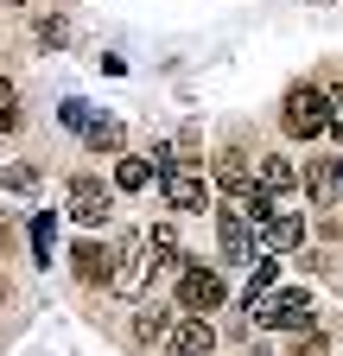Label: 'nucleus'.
I'll use <instances>...</instances> for the list:
<instances>
[{
  "label": "nucleus",
  "mask_w": 343,
  "mask_h": 356,
  "mask_svg": "<svg viewBox=\"0 0 343 356\" xmlns=\"http://www.w3.org/2000/svg\"><path fill=\"white\" fill-rule=\"evenodd\" d=\"M280 127L292 140H318L331 127V89H312V83H292L286 102H280Z\"/></svg>",
  "instance_id": "nucleus-1"
},
{
  "label": "nucleus",
  "mask_w": 343,
  "mask_h": 356,
  "mask_svg": "<svg viewBox=\"0 0 343 356\" xmlns=\"http://www.w3.org/2000/svg\"><path fill=\"white\" fill-rule=\"evenodd\" d=\"M64 210H70V222H83V229H102V222L115 216V191L102 185L96 172H76L70 191H64Z\"/></svg>",
  "instance_id": "nucleus-2"
},
{
  "label": "nucleus",
  "mask_w": 343,
  "mask_h": 356,
  "mask_svg": "<svg viewBox=\"0 0 343 356\" xmlns=\"http://www.w3.org/2000/svg\"><path fill=\"white\" fill-rule=\"evenodd\" d=\"M254 318L274 325V331H312L318 312H312V293L306 286H280V293H267L261 305H254Z\"/></svg>",
  "instance_id": "nucleus-3"
},
{
  "label": "nucleus",
  "mask_w": 343,
  "mask_h": 356,
  "mask_svg": "<svg viewBox=\"0 0 343 356\" xmlns=\"http://www.w3.org/2000/svg\"><path fill=\"white\" fill-rule=\"evenodd\" d=\"M159 191H165V204H172V210H185V216L210 210V178H203L197 165H185V159L159 172Z\"/></svg>",
  "instance_id": "nucleus-4"
},
{
  "label": "nucleus",
  "mask_w": 343,
  "mask_h": 356,
  "mask_svg": "<svg viewBox=\"0 0 343 356\" xmlns=\"http://www.w3.org/2000/svg\"><path fill=\"white\" fill-rule=\"evenodd\" d=\"M165 356H217V325H210V312H185V318L165 331Z\"/></svg>",
  "instance_id": "nucleus-5"
},
{
  "label": "nucleus",
  "mask_w": 343,
  "mask_h": 356,
  "mask_svg": "<svg viewBox=\"0 0 343 356\" xmlns=\"http://www.w3.org/2000/svg\"><path fill=\"white\" fill-rule=\"evenodd\" d=\"M223 299H229V286L217 267H185L178 274V312H217Z\"/></svg>",
  "instance_id": "nucleus-6"
},
{
  "label": "nucleus",
  "mask_w": 343,
  "mask_h": 356,
  "mask_svg": "<svg viewBox=\"0 0 343 356\" xmlns=\"http://www.w3.org/2000/svg\"><path fill=\"white\" fill-rule=\"evenodd\" d=\"M147 274H153V248H147V236H127V248H121V267L108 274V293H121V299H140Z\"/></svg>",
  "instance_id": "nucleus-7"
},
{
  "label": "nucleus",
  "mask_w": 343,
  "mask_h": 356,
  "mask_svg": "<svg viewBox=\"0 0 343 356\" xmlns=\"http://www.w3.org/2000/svg\"><path fill=\"white\" fill-rule=\"evenodd\" d=\"M217 242H223V261H254V222H248L242 197H229L217 210Z\"/></svg>",
  "instance_id": "nucleus-8"
},
{
  "label": "nucleus",
  "mask_w": 343,
  "mask_h": 356,
  "mask_svg": "<svg viewBox=\"0 0 343 356\" xmlns=\"http://www.w3.org/2000/svg\"><path fill=\"white\" fill-rule=\"evenodd\" d=\"M254 185H261V191H274V197H286V191H299V185H306V172H299L286 153H261V159H254Z\"/></svg>",
  "instance_id": "nucleus-9"
},
{
  "label": "nucleus",
  "mask_w": 343,
  "mask_h": 356,
  "mask_svg": "<svg viewBox=\"0 0 343 356\" xmlns=\"http://www.w3.org/2000/svg\"><path fill=\"white\" fill-rule=\"evenodd\" d=\"M299 242H306V216L274 210V216L261 222V248H267V254H286V248H299Z\"/></svg>",
  "instance_id": "nucleus-10"
},
{
  "label": "nucleus",
  "mask_w": 343,
  "mask_h": 356,
  "mask_svg": "<svg viewBox=\"0 0 343 356\" xmlns=\"http://www.w3.org/2000/svg\"><path fill=\"white\" fill-rule=\"evenodd\" d=\"M217 191H229V197H248V191H254V165H248V153H235V147L217 153Z\"/></svg>",
  "instance_id": "nucleus-11"
},
{
  "label": "nucleus",
  "mask_w": 343,
  "mask_h": 356,
  "mask_svg": "<svg viewBox=\"0 0 343 356\" xmlns=\"http://www.w3.org/2000/svg\"><path fill=\"white\" fill-rule=\"evenodd\" d=\"M70 261H76V280H83V286H108V274H115V267H108L115 254H108L102 242H76Z\"/></svg>",
  "instance_id": "nucleus-12"
},
{
  "label": "nucleus",
  "mask_w": 343,
  "mask_h": 356,
  "mask_svg": "<svg viewBox=\"0 0 343 356\" xmlns=\"http://www.w3.org/2000/svg\"><path fill=\"white\" fill-rule=\"evenodd\" d=\"M306 191H312L318 210H337V197H343V172H337V165H306Z\"/></svg>",
  "instance_id": "nucleus-13"
},
{
  "label": "nucleus",
  "mask_w": 343,
  "mask_h": 356,
  "mask_svg": "<svg viewBox=\"0 0 343 356\" xmlns=\"http://www.w3.org/2000/svg\"><path fill=\"white\" fill-rule=\"evenodd\" d=\"M172 325H178V318H172L165 305H140V312H134V337H140V343H159Z\"/></svg>",
  "instance_id": "nucleus-14"
},
{
  "label": "nucleus",
  "mask_w": 343,
  "mask_h": 356,
  "mask_svg": "<svg viewBox=\"0 0 343 356\" xmlns=\"http://www.w3.org/2000/svg\"><path fill=\"white\" fill-rule=\"evenodd\" d=\"M51 248H58V216H51V210H38V216H32V261H38V267H51Z\"/></svg>",
  "instance_id": "nucleus-15"
},
{
  "label": "nucleus",
  "mask_w": 343,
  "mask_h": 356,
  "mask_svg": "<svg viewBox=\"0 0 343 356\" xmlns=\"http://www.w3.org/2000/svg\"><path fill=\"white\" fill-rule=\"evenodd\" d=\"M83 147H90V153H121V121L96 115L90 127H83Z\"/></svg>",
  "instance_id": "nucleus-16"
},
{
  "label": "nucleus",
  "mask_w": 343,
  "mask_h": 356,
  "mask_svg": "<svg viewBox=\"0 0 343 356\" xmlns=\"http://www.w3.org/2000/svg\"><path fill=\"white\" fill-rule=\"evenodd\" d=\"M153 185V165L147 159H121L115 165V191H147Z\"/></svg>",
  "instance_id": "nucleus-17"
},
{
  "label": "nucleus",
  "mask_w": 343,
  "mask_h": 356,
  "mask_svg": "<svg viewBox=\"0 0 343 356\" xmlns=\"http://www.w3.org/2000/svg\"><path fill=\"white\" fill-rule=\"evenodd\" d=\"M147 248H153V267H185V261H178V236H172L165 222L147 236Z\"/></svg>",
  "instance_id": "nucleus-18"
},
{
  "label": "nucleus",
  "mask_w": 343,
  "mask_h": 356,
  "mask_svg": "<svg viewBox=\"0 0 343 356\" xmlns=\"http://www.w3.org/2000/svg\"><path fill=\"white\" fill-rule=\"evenodd\" d=\"M19 127V96H13V83L0 76V134H13Z\"/></svg>",
  "instance_id": "nucleus-19"
},
{
  "label": "nucleus",
  "mask_w": 343,
  "mask_h": 356,
  "mask_svg": "<svg viewBox=\"0 0 343 356\" xmlns=\"http://www.w3.org/2000/svg\"><path fill=\"white\" fill-rule=\"evenodd\" d=\"M0 185H7V191H38V172L32 165H7V172H0Z\"/></svg>",
  "instance_id": "nucleus-20"
},
{
  "label": "nucleus",
  "mask_w": 343,
  "mask_h": 356,
  "mask_svg": "<svg viewBox=\"0 0 343 356\" xmlns=\"http://www.w3.org/2000/svg\"><path fill=\"white\" fill-rule=\"evenodd\" d=\"M58 115H64V127H76V134H83V127H90V121H96V115H90V102H76V96H70V102H64Z\"/></svg>",
  "instance_id": "nucleus-21"
},
{
  "label": "nucleus",
  "mask_w": 343,
  "mask_h": 356,
  "mask_svg": "<svg viewBox=\"0 0 343 356\" xmlns=\"http://www.w3.org/2000/svg\"><path fill=\"white\" fill-rule=\"evenodd\" d=\"M292 356H331L318 331H292Z\"/></svg>",
  "instance_id": "nucleus-22"
},
{
  "label": "nucleus",
  "mask_w": 343,
  "mask_h": 356,
  "mask_svg": "<svg viewBox=\"0 0 343 356\" xmlns=\"http://www.w3.org/2000/svg\"><path fill=\"white\" fill-rule=\"evenodd\" d=\"M64 38H70V26H64L58 13H51V19H38V44H64Z\"/></svg>",
  "instance_id": "nucleus-23"
},
{
  "label": "nucleus",
  "mask_w": 343,
  "mask_h": 356,
  "mask_svg": "<svg viewBox=\"0 0 343 356\" xmlns=\"http://www.w3.org/2000/svg\"><path fill=\"white\" fill-rule=\"evenodd\" d=\"M331 134L343 140V89H331Z\"/></svg>",
  "instance_id": "nucleus-24"
},
{
  "label": "nucleus",
  "mask_w": 343,
  "mask_h": 356,
  "mask_svg": "<svg viewBox=\"0 0 343 356\" xmlns=\"http://www.w3.org/2000/svg\"><path fill=\"white\" fill-rule=\"evenodd\" d=\"M248 356H267V350H248Z\"/></svg>",
  "instance_id": "nucleus-25"
},
{
  "label": "nucleus",
  "mask_w": 343,
  "mask_h": 356,
  "mask_svg": "<svg viewBox=\"0 0 343 356\" xmlns=\"http://www.w3.org/2000/svg\"><path fill=\"white\" fill-rule=\"evenodd\" d=\"M7 7H13V0H7Z\"/></svg>",
  "instance_id": "nucleus-26"
},
{
  "label": "nucleus",
  "mask_w": 343,
  "mask_h": 356,
  "mask_svg": "<svg viewBox=\"0 0 343 356\" xmlns=\"http://www.w3.org/2000/svg\"><path fill=\"white\" fill-rule=\"evenodd\" d=\"M337 172H343V165H337Z\"/></svg>",
  "instance_id": "nucleus-27"
}]
</instances>
